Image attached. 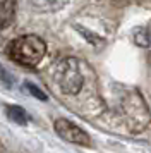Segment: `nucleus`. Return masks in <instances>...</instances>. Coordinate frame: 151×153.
<instances>
[{
    "mask_svg": "<svg viewBox=\"0 0 151 153\" xmlns=\"http://www.w3.org/2000/svg\"><path fill=\"white\" fill-rule=\"evenodd\" d=\"M0 83L5 84L7 88H10V86L14 84V77L10 76V72H9L2 64H0Z\"/></svg>",
    "mask_w": 151,
    "mask_h": 153,
    "instance_id": "9d476101",
    "label": "nucleus"
},
{
    "mask_svg": "<svg viewBox=\"0 0 151 153\" xmlns=\"http://www.w3.org/2000/svg\"><path fill=\"white\" fill-rule=\"evenodd\" d=\"M24 86H26V90L29 91V93H31V95H33L34 98H40L41 102H47V100H48L47 95H45V93H43V91H41L40 88H36V86H34L33 83H29V81H27V83L24 84Z\"/></svg>",
    "mask_w": 151,
    "mask_h": 153,
    "instance_id": "1a4fd4ad",
    "label": "nucleus"
},
{
    "mask_svg": "<svg viewBox=\"0 0 151 153\" xmlns=\"http://www.w3.org/2000/svg\"><path fill=\"white\" fill-rule=\"evenodd\" d=\"M55 132L62 139H65L69 143H74V145L88 146L91 143V138H89L88 132L82 131L79 126H76L74 122H70L67 119H57L55 120Z\"/></svg>",
    "mask_w": 151,
    "mask_h": 153,
    "instance_id": "7ed1b4c3",
    "label": "nucleus"
},
{
    "mask_svg": "<svg viewBox=\"0 0 151 153\" xmlns=\"http://www.w3.org/2000/svg\"><path fill=\"white\" fill-rule=\"evenodd\" d=\"M47 53V45L36 35H24L19 36L9 43L7 55L14 62L22 65H36L41 62V59Z\"/></svg>",
    "mask_w": 151,
    "mask_h": 153,
    "instance_id": "f257e3e1",
    "label": "nucleus"
},
{
    "mask_svg": "<svg viewBox=\"0 0 151 153\" xmlns=\"http://www.w3.org/2000/svg\"><path fill=\"white\" fill-rule=\"evenodd\" d=\"M16 17V0H0V29L10 26Z\"/></svg>",
    "mask_w": 151,
    "mask_h": 153,
    "instance_id": "20e7f679",
    "label": "nucleus"
},
{
    "mask_svg": "<svg viewBox=\"0 0 151 153\" xmlns=\"http://www.w3.org/2000/svg\"><path fill=\"white\" fill-rule=\"evenodd\" d=\"M76 29H77L91 45H96V47H103V45H105V40H103V38H100V36L95 35V33H89L88 29H84L82 26H76Z\"/></svg>",
    "mask_w": 151,
    "mask_h": 153,
    "instance_id": "6e6552de",
    "label": "nucleus"
},
{
    "mask_svg": "<svg viewBox=\"0 0 151 153\" xmlns=\"http://www.w3.org/2000/svg\"><path fill=\"white\" fill-rule=\"evenodd\" d=\"M52 77L58 90L65 95H77L82 88V74L74 57H62L52 69Z\"/></svg>",
    "mask_w": 151,
    "mask_h": 153,
    "instance_id": "f03ea898",
    "label": "nucleus"
},
{
    "mask_svg": "<svg viewBox=\"0 0 151 153\" xmlns=\"http://www.w3.org/2000/svg\"><path fill=\"white\" fill-rule=\"evenodd\" d=\"M132 38H134L136 45H139V47H143V48L150 47V35H148V31H146L144 28H136L134 29V31H132Z\"/></svg>",
    "mask_w": 151,
    "mask_h": 153,
    "instance_id": "0eeeda50",
    "label": "nucleus"
},
{
    "mask_svg": "<svg viewBox=\"0 0 151 153\" xmlns=\"http://www.w3.org/2000/svg\"><path fill=\"white\" fill-rule=\"evenodd\" d=\"M34 9H38L41 12H52V10H58L62 9L67 0H31Z\"/></svg>",
    "mask_w": 151,
    "mask_h": 153,
    "instance_id": "39448f33",
    "label": "nucleus"
},
{
    "mask_svg": "<svg viewBox=\"0 0 151 153\" xmlns=\"http://www.w3.org/2000/svg\"><path fill=\"white\" fill-rule=\"evenodd\" d=\"M7 117L14 120L16 124H26L27 122V114L22 107H17V105H10L7 107Z\"/></svg>",
    "mask_w": 151,
    "mask_h": 153,
    "instance_id": "423d86ee",
    "label": "nucleus"
}]
</instances>
